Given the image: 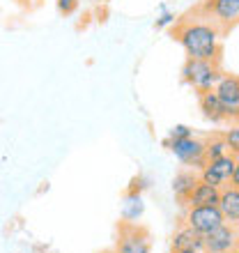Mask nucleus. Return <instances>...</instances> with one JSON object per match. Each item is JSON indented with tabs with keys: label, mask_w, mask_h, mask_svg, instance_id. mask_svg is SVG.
<instances>
[{
	"label": "nucleus",
	"mask_w": 239,
	"mask_h": 253,
	"mask_svg": "<svg viewBox=\"0 0 239 253\" xmlns=\"http://www.w3.org/2000/svg\"><path fill=\"white\" fill-rule=\"evenodd\" d=\"M175 40L184 53L193 60H214L219 62L221 58V30L212 19H207L202 14V19L198 16H189L175 23Z\"/></svg>",
	"instance_id": "1"
},
{
	"label": "nucleus",
	"mask_w": 239,
	"mask_h": 253,
	"mask_svg": "<svg viewBox=\"0 0 239 253\" xmlns=\"http://www.w3.org/2000/svg\"><path fill=\"white\" fill-rule=\"evenodd\" d=\"M221 76H223V72H221L219 62L214 60H193V58H189L182 67V81L186 85H191L198 94L214 90L216 83L221 81Z\"/></svg>",
	"instance_id": "2"
},
{
	"label": "nucleus",
	"mask_w": 239,
	"mask_h": 253,
	"mask_svg": "<svg viewBox=\"0 0 239 253\" xmlns=\"http://www.w3.org/2000/svg\"><path fill=\"white\" fill-rule=\"evenodd\" d=\"M163 145L177 157V161H182L186 168H191L198 173L200 168H205L207 157H205V140L189 136V138H179V140H170L166 138Z\"/></svg>",
	"instance_id": "3"
},
{
	"label": "nucleus",
	"mask_w": 239,
	"mask_h": 253,
	"mask_svg": "<svg viewBox=\"0 0 239 253\" xmlns=\"http://www.w3.org/2000/svg\"><path fill=\"white\" fill-rule=\"evenodd\" d=\"M150 249H152L150 233L140 223H129V221L120 223L115 253H150Z\"/></svg>",
	"instance_id": "4"
},
{
	"label": "nucleus",
	"mask_w": 239,
	"mask_h": 253,
	"mask_svg": "<svg viewBox=\"0 0 239 253\" xmlns=\"http://www.w3.org/2000/svg\"><path fill=\"white\" fill-rule=\"evenodd\" d=\"M223 221L219 205H196V207H186L184 212V226L193 228L196 233L207 235L212 233L214 228H219Z\"/></svg>",
	"instance_id": "5"
},
{
	"label": "nucleus",
	"mask_w": 239,
	"mask_h": 253,
	"mask_svg": "<svg viewBox=\"0 0 239 253\" xmlns=\"http://www.w3.org/2000/svg\"><path fill=\"white\" fill-rule=\"evenodd\" d=\"M235 164H237V157L233 154H223L219 159L207 161L205 168L198 170V180L205 182V184H212L216 189H223L230 184V177H233Z\"/></svg>",
	"instance_id": "6"
},
{
	"label": "nucleus",
	"mask_w": 239,
	"mask_h": 253,
	"mask_svg": "<svg viewBox=\"0 0 239 253\" xmlns=\"http://www.w3.org/2000/svg\"><path fill=\"white\" fill-rule=\"evenodd\" d=\"M200 12L212 19L221 30H228L239 23V0H205Z\"/></svg>",
	"instance_id": "7"
},
{
	"label": "nucleus",
	"mask_w": 239,
	"mask_h": 253,
	"mask_svg": "<svg viewBox=\"0 0 239 253\" xmlns=\"http://www.w3.org/2000/svg\"><path fill=\"white\" fill-rule=\"evenodd\" d=\"M237 237L239 226L221 223L212 233L202 235V242H205V251L202 253H237Z\"/></svg>",
	"instance_id": "8"
},
{
	"label": "nucleus",
	"mask_w": 239,
	"mask_h": 253,
	"mask_svg": "<svg viewBox=\"0 0 239 253\" xmlns=\"http://www.w3.org/2000/svg\"><path fill=\"white\" fill-rule=\"evenodd\" d=\"M214 92L219 97L221 106L226 111V118L239 122V76L237 74H223L216 83Z\"/></svg>",
	"instance_id": "9"
},
{
	"label": "nucleus",
	"mask_w": 239,
	"mask_h": 253,
	"mask_svg": "<svg viewBox=\"0 0 239 253\" xmlns=\"http://www.w3.org/2000/svg\"><path fill=\"white\" fill-rule=\"evenodd\" d=\"M219 210L223 214L226 223L239 226V189L237 187H223L219 196Z\"/></svg>",
	"instance_id": "10"
},
{
	"label": "nucleus",
	"mask_w": 239,
	"mask_h": 253,
	"mask_svg": "<svg viewBox=\"0 0 239 253\" xmlns=\"http://www.w3.org/2000/svg\"><path fill=\"white\" fill-rule=\"evenodd\" d=\"M182 249H193V251L202 253L205 251V242H202V235L196 233L193 228L182 226L177 233L173 235V242H170V251H182Z\"/></svg>",
	"instance_id": "11"
},
{
	"label": "nucleus",
	"mask_w": 239,
	"mask_h": 253,
	"mask_svg": "<svg viewBox=\"0 0 239 253\" xmlns=\"http://www.w3.org/2000/svg\"><path fill=\"white\" fill-rule=\"evenodd\" d=\"M198 173L196 170H191V168H184V170H179L177 175L173 177V193L175 198L182 203V205H186V200H189V196L193 193V189H196V184H198Z\"/></svg>",
	"instance_id": "12"
},
{
	"label": "nucleus",
	"mask_w": 239,
	"mask_h": 253,
	"mask_svg": "<svg viewBox=\"0 0 239 253\" xmlns=\"http://www.w3.org/2000/svg\"><path fill=\"white\" fill-rule=\"evenodd\" d=\"M198 101H200V111H202V115H205L209 122L219 125V122H226L228 120L226 111H223V106H221V101H219V97H216V92H214V90L198 94Z\"/></svg>",
	"instance_id": "13"
},
{
	"label": "nucleus",
	"mask_w": 239,
	"mask_h": 253,
	"mask_svg": "<svg viewBox=\"0 0 239 253\" xmlns=\"http://www.w3.org/2000/svg\"><path fill=\"white\" fill-rule=\"evenodd\" d=\"M145 212V203H143V196L136 189H129V193L122 200V221H129V223H138L140 216Z\"/></svg>",
	"instance_id": "14"
},
{
	"label": "nucleus",
	"mask_w": 239,
	"mask_h": 253,
	"mask_svg": "<svg viewBox=\"0 0 239 253\" xmlns=\"http://www.w3.org/2000/svg\"><path fill=\"white\" fill-rule=\"evenodd\" d=\"M219 196L221 189L212 187V184H205V182H198L193 193L186 200V207H196V205H219Z\"/></svg>",
	"instance_id": "15"
},
{
	"label": "nucleus",
	"mask_w": 239,
	"mask_h": 253,
	"mask_svg": "<svg viewBox=\"0 0 239 253\" xmlns=\"http://www.w3.org/2000/svg\"><path fill=\"white\" fill-rule=\"evenodd\" d=\"M223 154H230L228 152V145H226V140H223V136H212V138L205 140V157H207V161L219 159V157H223Z\"/></svg>",
	"instance_id": "16"
},
{
	"label": "nucleus",
	"mask_w": 239,
	"mask_h": 253,
	"mask_svg": "<svg viewBox=\"0 0 239 253\" xmlns=\"http://www.w3.org/2000/svg\"><path fill=\"white\" fill-rule=\"evenodd\" d=\"M221 136H223V140H226L228 152L239 159V122L230 125V129H226V131L221 133Z\"/></svg>",
	"instance_id": "17"
},
{
	"label": "nucleus",
	"mask_w": 239,
	"mask_h": 253,
	"mask_svg": "<svg viewBox=\"0 0 239 253\" xmlns=\"http://www.w3.org/2000/svg\"><path fill=\"white\" fill-rule=\"evenodd\" d=\"M175 21H177L175 12H170L166 5H161V16L154 21V26L157 28H168V26H175Z\"/></svg>",
	"instance_id": "18"
},
{
	"label": "nucleus",
	"mask_w": 239,
	"mask_h": 253,
	"mask_svg": "<svg viewBox=\"0 0 239 253\" xmlns=\"http://www.w3.org/2000/svg\"><path fill=\"white\" fill-rule=\"evenodd\" d=\"M79 2H80V0H55L58 12L62 14V16H72V14L79 9Z\"/></svg>",
	"instance_id": "19"
},
{
	"label": "nucleus",
	"mask_w": 239,
	"mask_h": 253,
	"mask_svg": "<svg viewBox=\"0 0 239 253\" xmlns=\"http://www.w3.org/2000/svg\"><path fill=\"white\" fill-rule=\"evenodd\" d=\"M189 136H193V131L189 129L186 125H175L170 131H168V138L170 140H179V138H189Z\"/></svg>",
	"instance_id": "20"
},
{
	"label": "nucleus",
	"mask_w": 239,
	"mask_h": 253,
	"mask_svg": "<svg viewBox=\"0 0 239 253\" xmlns=\"http://www.w3.org/2000/svg\"><path fill=\"white\" fill-rule=\"evenodd\" d=\"M230 187H237L239 189V159H237V164H235L233 177H230Z\"/></svg>",
	"instance_id": "21"
},
{
	"label": "nucleus",
	"mask_w": 239,
	"mask_h": 253,
	"mask_svg": "<svg viewBox=\"0 0 239 253\" xmlns=\"http://www.w3.org/2000/svg\"><path fill=\"white\" fill-rule=\"evenodd\" d=\"M170 253H198V251H193V249H182V251H170Z\"/></svg>",
	"instance_id": "22"
},
{
	"label": "nucleus",
	"mask_w": 239,
	"mask_h": 253,
	"mask_svg": "<svg viewBox=\"0 0 239 253\" xmlns=\"http://www.w3.org/2000/svg\"><path fill=\"white\" fill-rule=\"evenodd\" d=\"M237 253H239V237H237Z\"/></svg>",
	"instance_id": "23"
}]
</instances>
